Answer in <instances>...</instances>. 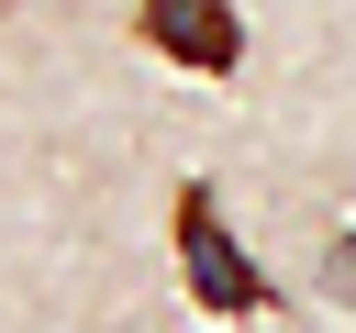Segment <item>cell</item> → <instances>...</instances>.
<instances>
[{
    "mask_svg": "<svg viewBox=\"0 0 356 333\" xmlns=\"http://www.w3.org/2000/svg\"><path fill=\"white\" fill-rule=\"evenodd\" d=\"M323 289H334V300H356V244H334V255H323Z\"/></svg>",
    "mask_w": 356,
    "mask_h": 333,
    "instance_id": "cell-3",
    "label": "cell"
},
{
    "mask_svg": "<svg viewBox=\"0 0 356 333\" xmlns=\"http://www.w3.org/2000/svg\"><path fill=\"white\" fill-rule=\"evenodd\" d=\"M134 22H145V44H156V56H178V67H200V78H222V67L245 56L234 0H145Z\"/></svg>",
    "mask_w": 356,
    "mask_h": 333,
    "instance_id": "cell-2",
    "label": "cell"
},
{
    "mask_svg": "<svg viewBox=\"0 0 356 333\" xmlns=\"http://www.w3.org/2000/svg\"><path fill=\"white\" fill-rule=\"evenodd\" d=\"M167 233H178V278H189V300H200V311H222V322H234V311H256V300H267V278H256V255L222 233V200H211V189H178V222H167Z\"/></svg>",
    "mask_w": 356,
    "mask_h": 333,
    "instance_id": "cell-1",
    "label": "cell"
}]
</instances>
